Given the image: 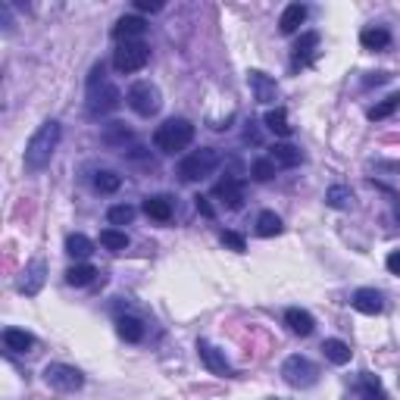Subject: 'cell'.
I'll list each match as a JSON object with an SVG mask.
<instances>
[{
  "mask_svg": "<svg viewBox=\"0 0 400 400\" xmlns=\"http://www.w3.org/2000/svg\"><path fill=\"white\" fill-rule=\"evenodd\" d=\"M119 104H122L119 88L107 78L104 63H97V66L91 69V75H88V116H94V119H97V116H107V113H113Z\"/></svg>",
  "mask_w": 400,
  "mask_h": 400,
  "instance_id": "1",
  "label": "cell"
},
{
  "mask_svg": "<svg viewBox=\"0 0 400 400\" xmlns=\"http://www.w3.org/2000/svg\"><path fill=\"white\" fill-rule=\"evenodd\" d=\"M60 135H63V129H60V122H53V119H47L41 129L31 135L28 147H26V169L28 172H41L50 166L53 151H57V144H60Z\"/></svg>",
  "mask_w": 400,
  "mask_h": 400,
  "instance_id": "2",
  "label": "cell"
},
{
  "mask_svg": "<svg viewBox=\"0 0 400 400\" xmlns=\"http://www.w3.org/2000/svg\"><path fill=\"white\" fill-rule=\"evenodd\" d=\"M194 141V125L188 119H166L153 131V144L160 153H182Z\"/></svg>",
  "mask_w": 400,
  "mask_h": 400,
  "instance_id": "3",
  "label": "cell"
},
{
  "mask_svg": "<svg viewBox=\"0 0 400 400\" xmlns=\"http://www.w3.org/2000/svg\"><path fill=\"white\" fill-rule=\"evenodd\" d=\"M216 166H219V151L200 147V151H191L178 163V175H182V182H203L207 175H213Z\"/></svg>",
  "mask_w": 400,
  "mask_h": 400,
  "instance_id": "4",
  "label": "cell"
},
{
  "mask_svg": "<svg viewBox=\"0 0 400 400\" xmlns=\"http://www.w3.org/2000/svg\"><path fill=\"white\" fill-rule=\"evenodd\" d=\"M147 60H151V47L144 41H125L113 53V69L122 75H131V72H141L147 66Z\"/></svg>",
  "mask_w": 400,
  "mask_h": 400,
  "instance_id": "5",
  "label": "cell"
},
{
  "mask_svg": "<svg viewBox=\"0 0 400 400\" xmlns=\"http://www.w3.org/2000/svg\"><path fill=\"white\" fill-rule=\"evenodd\" d=\"M129 107L135 109L138 116H144V119H151V116L160 113V91H156V85L151 82H138V85H131V91H129Z\"/></svg>",
  "mask_w": 400,
  "mask_h": 400,
  "instance_id": "6",
  "label": "cell"
},
{
  "mask_svg": "<svg viewBox=\"0 0 400 400\" xmlns=\"http://www.w3.org/2000/svg\"><path fill=\"white\" fill-rule=\"evenodd\" d=\"M281 375H285V382H288L291 388H310V385H316L319 369L310 363L307 357L294 354V357L285 360V366H281Z\"/></svg>",
  "mask_w": 400,
  "mask_h": 400,
  "instance_id": "7",
  "label": "cell"
},
{
  "mask_svg": "<svg viewBox=\"0 0 400 400\" xmlns=\"http://www.w3.org/2000/svg\"><path fill=\"white\" fill-rule=\"evenodd\" d=\"M44 379H47V385L57 388V391H78L85 385V375L78 372L75 366H66V363H47Z\"/></svg>",
  "mask_w": 400,
  "mask_h": 400,
  "instance_id": "8",
  "label": "cell"
},
{
  "mask_svg": "<svg viewBox=\"0 0 400 400\" xmlns=\"http://www.w3.org/2000/svg\"><path fill=\"white\" fill-rule=\"evenodd\" d=\"M213 198H219L229 210H241L244 207V182L238 175H225L213 185Z\"/></svg>",
  "mask_w": 400,
  "mask_h": 400,
  "instance_id": "9",
  "label": "cell"
},
{
  "mask_svg": "<svg viewBox=\"0 0 400 400\" xmlns=\"http://www.w3.org/2000/svg\"><path fill=\"white\" fill-rule=\"evenodd\" d=\"M247 85H250V91H254L256 104H276V100H279L276 78L260 72V69H250V72H247Z\"/></svg>",
  "mask_w": 400,
  "mask_h": 400,
  "instance_id": "10",
  "label": "cell"
},
{
  "mask_svg": "<svg viewBox=\"0 0 400 400\" xmlns=\"http://www.w3.org/2000/svg\"><path fill=\"white\" fill-rule=\"evenodd\" d=\"M44 279H47V263L38 256V260H31L26 269H22V279H19V291L35 297L38 291L44 288Z\"/></svg>",
  "mask_w": 400,
  "mask_h": 400,
  "instance_id": "11",
  "label": "cell"
},
{
  "mask_svg": "<svg viewBox=\"0 0 400 400\" xmlns=\"http://www.w3.org/2000/svg\"><path fill=\"white\" fill-rule=\"evenodd\" d=\"M147 31V22L141 19V16H122L119 22L113 26V38L119 44H125V41H141V35Z\"/></svg>",
  "mask_w": 400,
  "mask_h": 400,
  "instance_id": "12",
  "label": "cell"
},
{
  "mask_svg": "<svg viewBox=\"0 0 400 400\" xmlns=\"http://www.w3.org/2000/svg\"><path fill=\"white\" fill-rule=\"evenodd\" d=\"M198 354H200L203 363H207L210 372H216V375H234L232 366H229V360L219 354V350H216L210 341H198Z\"/></svg>",
  "mask_w": 400,
  "mask_h": 400,
  "instance_id": "13",
  "label": "cell"
},
{
  "mask_svg": "<svg viewBox=\"0 0 400 400\" xmlns=\"http://www.w3.org/2000/svg\"><path fill=\"white\" fill-rule=\"evenodd\" d=\"M285 325L291 328L294 335H301V338H307V335H313V328H316V319H313L307 310L291 307V310L285 313Z\"/></svg>",
  "mask_w": 400,
  "mask_h": 400,
  "instance_id": "14",
  "label": "cell"
},
{
  "mask_svg": "<svg viewBox=\"0 0 400 400\" xmlns=\"http://www.w3.org/2000/svg\"><path fill=\"white\" fill-rule=\"evenodd\" d=\"M350 303H354V310L366 313V316H379L382 307H385V303H382V294H379V291H372V288H360Z\"/></svg>",
  "mask_w": 400,
  "mask_h": 400,
  "instance_id": "15",
  "label": "cell"
},
{
  "mask_svg": "<svg viewBox=\"0 0 400 400\" xmlns=\"http://www.w3.org/2000/svg\"><path fill=\"white\" fill-rule=\"evenodd\" d=\"M269 160L276 163V166H281V169H294V166H301L303 163V153L297 151L294 144H276L269 151Z\"/></svg>",
  "mask_w": 400,
  "mask_h": 400,
  "instance_id": "16",
  "label": "cell"
},
{
  "mask_svg": "<svg viewBox=\"0 0 400 400\" xmlns=\"http://www.w3.org/2000/svg\"><path fill=\"white\" fill-rule=\"evenodd\" d=\"M4 344L13 354H28L35 347V338H31L26 328H4Z\"/></svg>",
  "mask_w": 400,
  "mask_h": 400,
  "instance_id": "17",
  "label": "cell"
},
{
  "mask_svg": "<svg viewBox=\"0 0 400 400\" xmlns=\"http://www.w3.org/2000/svg\"><path fill=\"white\" fill-rule=\"evenodd\" d=\"M303 19H307V6H301V4L285 6V13H281V19H279L281 35H294V31L303 26Z\"/></svg>",
  "mask_w": 400,
  "mask_h": 400,
  "instance_id": "18",
  "label": "cell"
},
{
  "mask_svg": "<svg viewBox=\"0 0 400 400\" xmlns=\"http://www.w3.org/2000/svg\"><path fill=\"white\" fill-rule=\"evenodd\" d=\"M323 354L328 363H335V366H344V363H350V347L344 344L341 338H325L323 341Z\"/></svg>",
  "mask_w": 400,
  "mask_h": 400,
  "instance_id": "19",
  "label": "cell"
},
{
  "mask_svg": "<svg viewBox=\"0 0 400 400\" xmlns=\"http://www.w3.org/2000/svg\"><path fill=\"white\" fill-rule=\"evenodd\" d=\"M360 44H363L366 50H385L391 44V31L388 28H366V31H360Z\"/></svg>",
  "mask_w": 400,
  "mask_h": 400,
  "instance_id": "20",
  "label": "cell"
},
{
  "mask_svg": "<svg viewBox=\"0 0 400 400\" xmlns=\"http://www.w3.org/2000/svg\"><path fill=\"white\" fill-rule=\"evenodd\" d=\"M66 254L72 256V260H88L94 254V241L85 238V234H69L66 238Z\"/></svg>",
  "mask_w": 400,
  "mask_h": 400,
  "instance_id": "21",
  "label": "cell"
},
{
  "mask_svg": "<svg viewBox=\"0 0 400 400\" xmlns=\"http://www.w3.org/2000/svg\"><path fill=\"white\" fill-rule=\"evenodd\" d=\"M144 213L156 219V222H169L172 219V200L169 198H147L144 200Z\"/></svg>",
  "mask_w": 400,
  "mask_h": 400,
  "instance_id": "22",
  "label": "cell"
},
{
  "mask_svg": "<svg viewBox=\"0 0 400 400\" xmlns=\"http://www.w3.org/2000/svg\"><path fill=\"white\" fill-rule=\"evenodd\" d=\"M325 203L332 210H347L350 203H354V191H350L347 185H332L328 188V194H325Z\"/></svg>",
  "mask_w": 400,
  "mask_h": 400,
  "instance_id": "23",
  "label": "cell"
},
{
  "mask_svg": "<svg viewBox=\"0 0 400 400\" xmlns=\"http://www.w3.org/2000/svg\"><path fill=\"white\" fill-rule=\"evenodd\" d=\"M94 276H97V269H94L91 263H78V266H72V269L66 272V281L69 285H75V288H85V285H91L94 281Z\"/></svg>",
  "mask_w": 400,
  "mask_h": 400,
  "instance_id": "24",
  "label": "cell"
},
{
  "mask_svg": "<svg viewBox=\"0 0 400 400\" xmlns=\"http://www.w3.org/2000/svg\"><path fill=\"white\" fill-rule=\"evenodd\" d=\"M266 129L276 131V135H281V138L291 135V125H288V113H285V109H281V107L269 109V113H266Z\"/></svg>",
  "mask_w": 400,
  "mask_h": 400,
  "instance_id": "25",
  "label": "cell"
},
{
  "mask_svg": "<svg viewBox=\"0 0 400 400\" xmlns=\"http://www.w3.org/2000/svg\"><path fill=\"white\" fill-rule=\"evenodd\" d=\"M116 328H119V335L131 344H138L144 338V325H141V319H135V316H122L119 323H116Z\"/></svg>",
  "mask_w": 400,
  "mask_h": 400,
  "instance_id": "26",
  "label": "cell"
},
{
  "mask_svg": "<svg viewBox=\"0 0 400 400\" xmlns=\"http://www.w3.org/2000/svg\"><path fill=\"white\" fill-rule=\"evenodd\" d=\"M360 385H363V391H360V400H388L385 388H382V382L375 379V375L363 372V379H360Z\"/></svg>",
  "mask_w": 400,
  "mask_h": 400,
  "instance_id": "27",
  "label": "cell"
},
{
  "mask_svg": "<svg viewBox=\"0 0 400 400\" xmlns=\"http://www.w3.org/2000/svg\"><path fill=\"white\" fill-rule=\"evenodd\" d=\"M100 244L107 250H113V254H122L125 247H129V234L119 232V229H104L100 232Z\"/></svg>",
  "mask_w": 400,
  "mask_h": 400,
  "instance_id": "28",
  "label": "cell"
},
{
  "mask_svg": "<svg viewBox=\"0 0 400 400\" xmlns=\"http://www.w3.org/2000/svg\"><path fill=\"white\" fill-rule=\"evenodd\" d=\"M279 232H281V219L272 213V210L256 216V234H260V238H272V234H279Z\"/></svg>",
  "mask_w": 400,
  "mask_h": 400,
  "instance_id": "29",
  "label": "cell"
},
{
  "mask_svg": "<svg viewBox=\"0 0 400 400\" xmlns=\"http://www.w3.org/2000/svg\"><path fill=\"white\" fill-rule=\"evenodd\" d=\"M119 185H122V178L116 175V172H109V169H104V172H97V175H94V188H97L100 194H116V191H119Z\"/></svg>",
  "mask_w": 400,
  "mask_h": 400,
  "instance_id": "30",
  "label": "cell"
},
{
  "mask_svg": "<svg viewBox=\"0 0 400 400\" xmlns=\"http://www.w3.org/2000/svg\"><path fill=\"white\" fill-rule=\"evenodd\" d=\"M316 44H319V35H316V31H307V35H301V41L294 44V60H297V63L310 60V53L316 50Z\"/></svg>",
  "mask_w": 400,
  "mask_h": 400,
  "instance_id": "31",
  "label": "cell"
},
{
  "mask_svg": "<svg viewBox=\"0 0 400 400\" xmlns=\"http://www.w3.org/2000/svg\"><path fill=\"white\" fill-rule=\"evenodd\" d=\"M129 138H131V131L125 129L122 122H109L104 129V141H107V144H113V147H122Z\"/></svg>",
  "mask_w": 400,
  "mask_h": 400,
  "instance_id": "32",
  "label": "cell"
},
{
  "mask_svg": "<svg viewBox=\"0 0 400 400\" xmlns=\"http://www.w3.org/2000/svg\"><path fill=\"white\" fill-rule=\"evenodd\" d=\"M109 225H129L131 219H135V207H129V203H119V207H109Z\"/></svg>",
  "mask_w": 400,
  "mask_h": 400,
  "instance_id": "33",
  "label": "cell"
},
{
  "mask_svg": "<svg viewBox=\"0 0 400 400\" xmlns=\"http://www.w3.org/2000/svg\"><path fill=\"white\" fill-rule=\"evenodd\" d=\"M400 109V97H388V100H382V104H375L372 109H369V119L375 122V119H388L391 113H397Z\"/></svg>",
  "mask_w": 400,
  "mask_h": 400,
  "instance_id": "34",
  "label": "cell"
},
{
  "mask_svg": "<svg viewBox=\"0 0 400 400\" xmlns=\"http://www.w3.org/2000/svg\"><path fill=\"white\" fill-rule=\"evenodd\" d=\"M276 163H272V160H256L254 163V169H250V172H254V178H256V182H269V178L272 175H276Z\"/></svg>",
  "mask_w": 400,
  "mask_h": 400,
  "instance_id": "35",
  "label": "cell"
},
{
  "mask_svg": "<svg viewBox=\"0 0 400 400\" xmlns=\"http://www.w3.org/2000/svg\"><path fill=\"white\" fill-rule=\"evenodd\" d=\"M222 244H225V247H232L234 254H244V250H247V241L241 238L238 232H222Z\"/></svg>",
  "mask_w": 400,
  "mask_h": 400,
  "instance_id": "36",
  "label": "cell"
},
{
  "mask_svg": "<svg viewBox=\"0 0 400 400\" xmlns=\"http://www.w3.org/2000/svg\"><path fill=\"white\" fill-rule=\"evenodd\" d=\"M194 207H198V213H203L207 219H213V207H210L207 198H200V194H198V198H194Z\"/></svg>",
  "mask_w": 400,
  "mask_h": 400,
  "instance_id": "37",
  "label": "cell"
},
{
  "mask_svg": "<svg viewBox=\"0 0 400 400\" xmlns=\"http://www.w3.org/2000/svg\"><path fill=\"white\" fill-rule=\"evenodd\" d=\"M135 6L141 13H156V10H163V4H156V0H135Z\"/></svg>",
  "mask_w": 400,
  "mask_h": 400,
  "instance_id": "38",
  "label": "cell"
},
{
  "mask_svg": "<svg viewBox=\"0 0 400 400\" xmlns=\"http://www.w3.org/2000/svg\"><path fill=\"white\" fill-rule=\"evenodd\" d=\"M388 269L394 272V276H400V250H394V254H388Z\"/></svg>",
  "mask_w": 400,
  "mask_h": 400,
  "instance_id": "39",
  "label": "cell"
},
{
  "mask_svg": "<svg viewBox=\"0 0 400 400\" xmlns=\"http://www.w3.org/2000/svg\"><path fill=\"white\" fill-rule=\"evenodd\" d=\"M388 78H391L388 72H375L372 78H366V85H382V82H388Z\"/></svg>",
  "mask_w": 400,
  "mask_h": 400,
  "instance_id": "40",
  "label": "cell"
}]
</instances>
